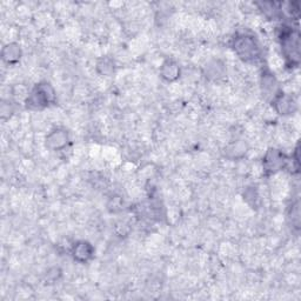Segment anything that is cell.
Masks as SVG:
<instances>
[{
	"label": "cell",
	"instance_id": "1",
	"mask_svg": "<svg viewBox=\"0 0 301 301\" xmlns=\"http://www.w3.org/2000/svg\"><path fill=\"white\" fill-rule=\"evenodd\" d=\"M55 98V92L51 86L48 85H39L34 88V91L31 93V95L27 99V107L30 109H41L48 105L49 102H52Z\"/></svg>",
	"mask_w": 301,
	"mask_h": 301
},
{
	"label": "cell",
	"instance_id": "2",
	"mask_svg": "<svg viewBox=\"0 0 301 301\" xmlns=\"http://www.w3.org/2000/svg\"><path fill=\"white\" fill-rule=\"evenodd\" d=\"M234 49L240 58L245 60L256 58L258 53H259V48H258V45L256 44V40L250 37H246V35L235 39Z\"/></svg>",
	"mask_w": 301,
	"mask_h": 301
},
{
	"label": "cell",
	"instance_id": "3",
	"mask_svg": "<svg viewBox=\"0 0 301 301\" xmlns=\"http://www.w3.org/2000/svg\"><path fill=\"white\" fill-rule=\"evenodd\" d=\"M282 47L286 49L287 55L291 58H295L299 60V35L289 32L287 34H284V39H282Z\"/></svg>",
	"mask_w": 301,
	"mask_h": 301
},
{
	"label": "cell",
	"instance_id": "4",
	"mask_svg": "<svg viewBox=\"0 0 301 301\" xmlns=\"http://www.w3.org/2000/svg\"><path fill=\"white\" fill-rule=\"evenodd\" d=\"M72 253H73V257H74L75 260L81 261V263H82V261L88 260L89 258L92 257L93 248L88 242L80 241L73 247V252Z\"/></svg>",
	"mask_w": 301,
	"mask_h": 301
},
{
	"label": "cell",
	"instance_id": "5",
	"mask_svg": "<svg viewBox=\"0 0 301 301\" xmlns=\"http://www.w3.org/2000/svg\"><path fill=\"white\" fill-rule=\"evenodd\" d=\"M3 58L7 63H16L20 58V48L16 44L6 45L3 49Z\"/></svg>",
	"mask_w": 301,
	"mask_h": 301
},
{
	"label": "cell",
	"instance_id": "6",
	"mask_svg": "<svg viewBox=\"0 0 301 301\" xmlns=\"http://www.w3.org/2000/svg\"><path fill=\"white\" fill-rule=\"evenodd\" d=\"M67 142V135L65 132L56 131L48 137V144L55 148H60Z\"/></svg>",
	"mask_w": 301,
	"mask_h": 301
},
{
	"label": "cell",
	"instance_id": "7",
	"mask_svg": "<svg viewBox=\"0 0 301 301\" xmlns=\"http://www.w3.org/2000/svg\"><path fill=\"white\" fill-rule=\"evenodd\" d=\"M163 77L168 79V80H173L179 75V67L177 64H174L173 62H167L163 65Z\"/></svg>",
	"mask_w": 301,
	"mask_h": 301
}]
</instances>
